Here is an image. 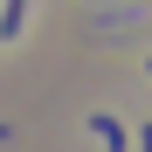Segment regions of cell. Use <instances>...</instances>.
Instances as JSON below:
<instances>
[{"instance_id":"obj_1","label":"cell","mask_w":152,"mask_h":152,"mask_svg":"<svg viewBox=\"0 0 152 152\" xmlns=\"http://www.w3.org/2000/svg\"><path fill=\"white\" fill-rule=\"evenodd\" d=\"M90 132H97V138H104L111 152H124V124H118L111 111H90Z\"/></svg>"},{"instance_id":"obj_3","label":"cell","mask_w":152,"mask_h":152,"mask_svg":"<svg viewBox=\"0 0 152 152\" xmlns=\"http://www.w3.org/2000/svg\"><path fill=\"white\" fill-rule=\"evenodd\" d=\"M132 152H152V124H138V145H132Z\"/></svg>"},{"instance_id":"obj_2","label":"cell","mask_w":152,"mask_h":152,"mask_svg":"<svg viewBox=\"0 0 152 152\" xmlns=\"http://www.w3.org/2000/svg\"><path fill=\"white\" fill-rule=\"evenodd\" d=\"M21 21H28V0H7V7H0V42H14Z\"/></svg>"}]
</instances>
